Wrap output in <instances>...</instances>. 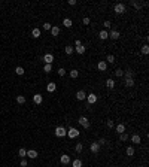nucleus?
Instances as JSON below:
<instances>
[{"label":"nucleus","instance_id":"f257e3e1","mask_svg":"<svg viewBox=\"0 0 149 167\" xmlns=\"http://www.w3.org/2000/svg\"><path fill=\"white\" fill-rule=\"evenodd\" d=\"M55 136H57V137L67 136V130L64 128V127H57V128H55Z\"/></svg>","mask_w":149,"mask_h":167},{"label":"nucleus","instance_id":"f03ea898","mask_svg":"<svg viewBox=\"0 0 149 167\" xmlns=\"http://www.w3.org/2000/svg\"><path fill=\"white\" fill-rule=\"evenodd\" d=\"M67 134H69L70 139H75V137H78V136H79V130H78V128H75V127H72V128H69Z\"/></svg>","mask_w":149,"mask_h":167},{"label":"nucleus","instance_id":"7ed1b4c3","mask_svg":"<svg viewBox=\"0 0 149 167\" xmlns=\"http://www.w3.org/2000/svg\"><path fill=\"white\" fill-rule=\"evenodd\" d=\"M78 121H79V124L82 125L84 128H90V121H88V118H87V116H80Z\"/></svg>","mask_w":149,"mask_h":167},{"label":"nucleus","instance_id":"20e7f679","mask_svg":"<svg viewBox=\"0 0 149 167\" xmlns=\"http://www.w3.org/2000/svg\"><path fill=\"white\" fill-rule=\"evenodd\" d=\"M115 12L116 14H124V12H125V5H124V3H118V5H115Z\"/></svg>","mask_w":149,"mask_h":167},{"label":"nucleus","instance_id":"39448f33","mask_svg":"<svg viewBox=\"0 0 149 167\" xmlns=\"http://www.w3.org/2000/svg\"><path fill=\"white\" fill-rule=\"evenodd\" d=\"M87 101H88V104H94L95 101H97V96L92 94V93H91V94H88L87 96Z\"/></svg>","mask_w":149,"mask_h":167},{"label":"nucleus","instance_id":"423d86ee","mask_svg":"<svg viewBox=\"0 0 149 167\" xmlns=\"http://www.w3.org/2000/svg\"><path fill=\"white\" fill-rule=\"evenodd\" d=\"M43 60H45V64H51L54 61V55L52 54H45L43 55Z\"/></svg>","mask_w":149,"mask_h":167},{"label":"nucleus","instance_id":"0eeeda50","mask_svg":"<svg viewBox=\"0 0 149 167\" xmlns=\"http://www.w3.org/2000/svg\"><path fill=\"white\" fill-rule=\"evenodd\" d=\"M90 149H91L92 154H98V151H100V143H91Z\"/></svg>","mask_w":149,"mask_h":167},{"label":"nucleus","instance_id":"6e6552de","mask_svg":"<svg viewBox=\"0 0 149 167\" xmlns=\"http://www.w3.org/2000/svg\"><path fill=\"white\" fill-rule=\"evenodd\" d=\"M131 5L134 6L136 9H140V7H142V6H146L148 3H146V2H134V0H133V2H131Z\"/></svg>","mask_w":149,"mask_h":167},{"label":"nucleus","instance_id":"1a4fd4ad","mask_svg":"<svg viewBox=\"0 0 149 167\" xmlns=\"http://www.w3.org/2000/svg\"><path fill=\"white\" fill-rule=\"evenodd\" d=\"M76 99H78V100H85V99H87L85 91H82V89H80V91H78V93H76Z\"/></svg>","mask_w":149,"mask_h":167},{"label":"nucleus","instance_id":"9d476101","mask_svg":"<svg viewBox=\"0 0 149 167\" xmlns=\"http://www.w3.org/2000/svg\"><path fill=\"white\" fill-rule=\"evenodd\" d=\"M42 100H43L42 94H34V96H33V101H34L36 104H40V103H42Z\"/></svg>","mask_w":149,"mask_h":167},{"label":"nucleus","instance_id":"9b49d317","mask_svg":"<svg viewBox=\"0 0 149 167\" xmlns=\"http://www.w3.org/2000/svg\"><path fill=\"white\" fill-rule=\"evenodd\" d=\"M98 37L102 39V40H106V39H109V33H107L106 30H102V31L98 33Z\"/></svg>","mask_w":149,"mask_h":167},{"label":"nucleus","instance_id":"f8f14e48","mask_svg":"<svg viewBox=\"0 0 149 167\" xmlns=\"http://www.w3.org/2000/svg\"><path fill=\"white\" fill-rule=\"evenodd\" d=\"M73 49L78 52L79 55H82V54H85V46L84 45H79V46H76V48H73Z\"/></svg>","mask_w":149,"mask_h":167},{"label":"nucleus","instance_id":"ddd939ff","mask_svg":"<svg viewBox=\"0 0 149 167\" xmlns=\"http://www.w3.org/2000/svg\"><path fill=\"white\" fill-rule=\"evenodd\" d=\"M97 67H98V70L106 72V69H107V63H106V61H100V63L97 64Z\"/></svg>","mask_w":149,"mask_h":167},{"label":"nucleus","instance_id":"4468645a","mask_svg":"<svg viewBox=\"0 0 149 167\" xmlns=\"http://www.w3.org/2000/svg\"><path fill=\"white\" fill-rule=\"evenodd\" d=\"M25 157H30V158H37V151H34V149H31V151H27V155Z\"/></svg>","mask_w":149,"mask_h":167},{"label":"nucleus","instance_id":"2eb2a0df","mask_svg":"<svg viewBox=\"0 0 149 167\" xmlns=\"http://www.w3.org/2000/svg\"><path fill=\"white\" fill-rule=\"evenodd\" d=\"M46 89H48L49 93H54L55 89H57V84H54V82H49V84H48V87H46Z\"/></svg>","mask_w":149,"mask_h":167},{"label":"nucleus","instance_id":"dca6fc26","mask_svg":"<svg viewBox=\"0 0 149 167\" xmlns=\"http://www.w3.org/2000/svg\"><path fill=\"white\" fill-rule=\"evenodd\" d=\"M109 37H110V39H113V40H116V39L119 37V31H116V30H112L110 33H109Z\"/></svg>","mask_w":149,"mask_h":167},{"label":"nucleus","instance_id":"f3484780","mask_svg":"<svg viewBox=\"0 0 149 167\" xmlns=\"http://www.w3.org/2000/svg\"><path fill=\"white\" fill-rule=\"evenodd\" d=\"M60 161H61V164H69V163H70V157L69 155H61Z\"/></svg>","mask_w":149,"mask_h":167},{"label":"nucleus","instance_id":"a211bd4d","mask_svg":"<svg viewBox=\"0 0 149 167\" xmlns=\"http://www.w3.org/2000/svg\"><path fill=\"white\" fill-rule=\"evenodd\" d=\"M51 34L52 36H58L60 34V27H57V26L51 27Z\"/></svg>","mask_w":149,"mask_h":167},{"label":"nucleus","instance_id":"6ab92c4d","mask_svg":"<svg viewBox=\"0 0 149 167\" xmlns=\"http://www.w3.org/2000/svg\"><path fill=\"white\" fill-rule=\"evenodd\" d=\"M116 131H118L119 134L125 133V125H124V124H118V125H116Z\"/></svg>","mask_w":149,"mask_h":167},{"label":"nucleus","instance_id":"aec40b11","mask_svg":"<svg viewBox=\"0 0 149 167\" xmlns=\"http://www.w3.org/2000/svg\"><path fill=\"white\" fill-rule=\"evenodd\" d=\"M72 24H73V22H72L70 18H64V19H63V26H64V27H72Z\"/></svg>","mask_w":149,"mask_h":167},{"label":"nucleus","instance_id":"412c9836","mask_svg":"<svg viewBox=\"0 0 149 167\" xmlns=\"http://www.w3.org/2000/svg\"><path fill=\"white\" fill-rule=\"evenodd\" d=\"M31 34H33V37H34V39H37V37H40V30H39V28H33Z\"/></svg>","mask_w":149,"mask_h":167},{"label":"nucleus","instance_id":"4be33fe9","mask_svg":"<svg viewBox=\"0 0 149 167\" xmlns=\"http://www.w3.org/2000/svg\"><path fill=\"white\" fill-rule=\"evenodd\" d=\"M79 76V72L76 70V69H73V70H70V78H73V79H76Z\"/></svg>","mask_w":149,"mask_h":167},{"label":"nucleus","instance_id":"5701e85b","mask_svg":"<svg viewBox=\"0 0 149 167\" xmlns=\"http://www.w3.org/2000/svg\"><path fill=\"white\" fill-rule=\"evenodd\" d=\"M72 167H82V161H80L79 158H78V160H75L73 163H72Z\"/></svg>","mask_w":149,"mask_h":167},{"label":"nucleus","instance_id":"b1692460","mask_svg":"<svg viewBox=\"0 0 149 167\" xmlns=\"http://www.w3.org/2000/svg\"><path fill=\"white\" fill-rule=\"evenodd\" d=\"M131 142L133 143H140V136L139 134H134V136L131 137Z\"/></svg>","mask_w":149,"mask_h":167},{"label":"nucleus","instance_id":"393cba45","mask_svg":"<svg viewBox=\"0 0 149 167\" xmlns=\"http://www.w3.org/2000/svg\"><path fill=\"white\" fill-rule=\"evenodd\" d=\"M127 155H128V157H133V155H134V148H133V146H128V148H127Z\"/></svg>","mask_w":149,"mask_h":167},{"label":"nucleus","instance_id":"a878e982","mask_svg":"<svg viewBox=\"0 0 149 167\" xmlns=\"http://www.w3.org/2000/svg\"><path fill=\"white\" fill-rule=\"evenodd\" d=\"M73 48H72V46H66V48H64V52H66V54L67 55H72V54H73Z\"/></svg>","mask_w":149,"mask_h":167},{"label":"nucleus","instance_id":"bb28decb","mask_svg":"<svg viewBox=\"0 0 149 167\" xmlns=\"http://www.w3.org/2000/svg\"><path fill=\"white\" fill-rule=\"evenodd\" d=\"M106 85H107V88H113L115 87V81L113 79H107L106 81Z\"/></svg>","mask_w":149,"mask_h":167},{"label":"nucleus","instance_id":"cd10ccee","mask_svg":"<svg viewBox=\"0 0 149 167\" xmlns=\"http://www.w3.org/2000/svg\"><path fill=\"white\" fill-rule=\"evenodd\" d=\"M106 63H110V64H113V63H115V57L112 55V54H110V55H107V58H106Z\"/></svg>","mask_w":149,"mask_h":167},{"label":"nucleus","instance_id":"c85d7f7f","mask_svg":"<svg viewBox=\"0 0 149 167\" xmlns=\"http://www.w3.org/2000/svg\"><path fill=\"white\" fill-rule=\"evenodd\" d=\"M17 101H18L19 104H24V103H25V97H24V96H18L17 97Z\"/></svg>","mask_w":149,"mask_h":167},{"label":"nucleus","instance_id":"c756f323","mask_svg":"<svg viewBox=\"0 0 149 167\" xmlns=\"http://www.w3.org/2000/svg\"><path fill=\"white\" fill-rule=\"evenodd\" d=\"M15 73H17V75H19V76H21V75H24V69H22L21 66H18L17 69H15Z\"/></svg>","mask_w":149,"mask_h":167},{"label":"nucleus","instance_id":"7c9ffc66","mask_svg":"<svg viewBox=\"0 0 149 167\" xmlns=\"http://www.w3.org/2000/svg\"><path fill=\"white\" fill-rule=\"evenodd\" d=\"M52 70V66H51V64H45V66H43V72H45V73H49Z\"/></svg>","mask_w":149,"mask_h":167},{"label":"nucleus","instance_id":"2f4dec72","mask_svg":"<svg viewBox=\"0 0 149 167\" xmlns=\"http://www.w3.org/2000/svg\"><path fill=\"white\" fill-rule=\"evenodd\" d=\"M125 85H127V87H133V85H134V79H133V78L125 79Z\"/></svg>","mask_w":149,"mask_h":167},{"label":"nucleus","instance_id":"473e14b6","mask_svg":"<svg viewBox=\"0 0 149 167\" xmlns=\"http://www.w3.org/2000/svg\"><path fill=\"white\" fill-rule=\"evenodd\" d=\"M142 54H145V55L149 54V46H148V45H143V46H142Z\"/></svg>","mask_w":149,"mask_h":167},{"label":"nucleus","instance_id":"72a5a7b5","mask_svg":"<svg viewBox=\"0 0 149 167\" xmlns=\"http://www.w3.org/2000/svg\"><path fill=\"white\" fill-rule=\"evenodd\" d=\"M18 154H19V157H21V158H24V157L27 155V151L24 149V148H21V149H19V152H18Z\"/></svg>","mask_w":149,"mask_h":167},{"label":"nucleus","instance_id":"f704fd0d","mask_svg":"<svg viewBox=\"0 0 149 167\" xmlns=\"http://www.w3.org/2000/svg\"><path fill=\"white\" fill-rule=\"evenodd\" d=\"M75 149H76V152H80V151L84 149V145H82V143H78V145H76V148H75Z\"/></svg>","mask_w":149,"mask_h":167},{"label":"nucleus","instance_id":"c9c22d12","mask_svg":"<svg viewBox=\"0 0 149 167\" xmlns=\"http://www.w3.org/2000/svg\"><path fill=\"white\" fill-rule=\"evenodd\" d=\"M107 127H109V128H113V127H115V122H113L112 119H107Z\"/></svg>","mask_w":149,"mask_h":167},{"label":"nucleus","instance_id":"e433bc0d","mask_svg":"<svg viewBox=\"0 0 149 167\" xmlns=\"http://www.w3.org/2000/svg\"><path fill=\"white\" fill-rule=\"evenodd\" d=\"M82 22H84V24H85V26H90V22H91V19H90V18H88V17H85V18H84V19H82Z\"/></svg>","mask_w":149,"mask_h":167},{"label":"nucleus","instance_id":"4c0bfd02","mask_svg":"<svg viewBox=\"0 0 149 167\" xmlns=\"http://www.w3.org/2000/svg\"><path fill=\"white\" fill-rule=\"evenodd\" d=\"M130 78H133V72L128 70V72H125V79H130Z\"/></svg>","mask_w":149,"mask_h":167},{"label":"nucleus","instance_id":"58836bf2","mask_svg":"<svg viewBox=\"0 0 149 167\" xmlns=\"http://www.w3.org/2000/svg\"><path fill=\"white\" fill-rule=\"evenodd\" d=\"M58 75H60V76H64V75H66V69H63V67L58 69Z\"/></svg>","mask_w":149,"mask_h":167},{"label":"nucleus","instance_id":"ea45409f","mask_svg":"<svg viewBox=\"0 0 149 167\" xmlns=\"http://www.w3.org/2000/svg\"><path fill=\"white\" fill-rule=\"evenodd\" d=\"M121 140H122V142H125V140H128V136H127L125 133H122V134H121Z\"/></svg>","mask_w":149,"mask_h":167},{"label":"nucleus","instance_id":"a19ab883","mask_svg":"<svg viewBox=\"0 0 149 167\" xmlns=\"http://www.w3.org/2000/svg\"><path fill=\"white\" fill-rule=\"evenodd\" d=\"M51 24H48V22H45V24H43V28H45V30H51Z\"/></svg>","mask_w":149,"mask_h":167},{"label":"nucleus","instance_id":"79ce46f5","mask_svg":"<svg viewBox=\"0 0 149 167\" xmlns=\"http://www.w3.org/2000/svg\"><path fill=\"white\" fill-rule=\"evenodd\" d=\"M115 73H116V76H122V75H124V70H121V69H118V70H116Z\"/></svg>","mask_w":149,"mask_h":167},{"label":"nucleus","instance_id":"37998d69","mask_svg":"<svg viewBox=\"0 0 149 167\" xmlns=\"http://www.w3.org/2000/svg\"><path fill=\"white\" fill-rule=\"evenodd\" d=\"M110 26H112V22H110V21H104V27H106V28H109Z\"/></svg>","mask_w":149,"mask_h":167},{"label":"nucleus","instance_id":"c03bdc74","mask_svg":"<svg viewBox=\"0 0 149 167\" xmlns=\"http://www.w3.org/2000/svg\"><path fill=\"white\" fill-rule=\"evenodd\" d=\"M21 167H27V161L24 160V158H22V160H21Z\"/></svg>","mask_w":149,"mask_h":167},{"label":"nucleus","instance_id":"a18cd8bd","mask_svg":"<svg viewBox=\"0 0 149 167\" xmlns=\"http://www.w3.org/2000/svg\"><path fill=\"white\" fill-rule=\"evenodd\" d=\"M69 5L70 6H75L76 5V0H69Z\"/></svg>","mask_w":149,"mask_h":167},{"label":"nucleus","instance_id":"49530a36","mask_svg":"<svg viewBox=\"0 0 149 167\" xmlns=\"http://www.w3.org/2000/svg\"><path fill=\"white\" fill-rule=\"evenodd\" d=\"M75 45H76V46H79V45H82V43H80L79 39H76V40H75Z\"/></svg>","mask_w":149,"mask_h":167}]
</instances>
